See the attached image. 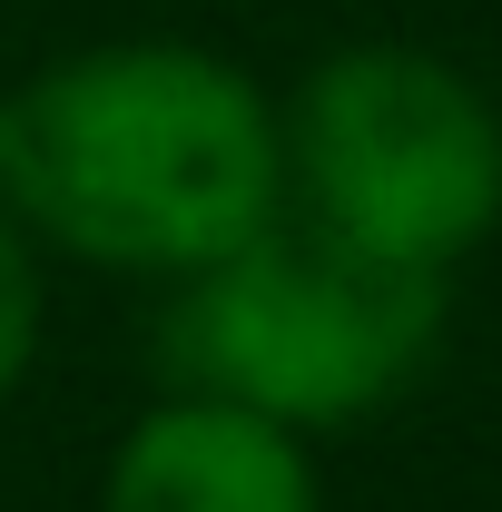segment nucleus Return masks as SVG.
Listing matches in <instances>:
<instances>
[{"mask_svg": "<svg viewBox=\"0 0 502 512\" xmlns=\"http://www.w3.org/2000/svg\"><path fill=\"white\" fill-rule=\"evenodd\" d=\"M0 207L50 256L178 286L286 217V109L207 40H89L0 89Z\"/></svg>", "mask_w": 502, "mask_h": 512, "instance_id": "1", "label": "nucleus"}, {"mask_svg": "<svg viewBox=\"0 0 502 512\" xmlns=\"http://www.w3.org/2000/svg\"><path fill=\"white\" fill-rule=\"evenodd\" d=\"M453 335V276L384 266L306 227L266 217L247 247L197 266L158 306V375L178 394L247 404L286 434H355L434 375Z\"/></svg>", "mask_w": 502, "mask_h": 512, "instance_id": "2", "label": "nucleus"}, {"mask_svg": "<svg viewBox=\"0 0 502 512\" xmlns=\"http://www.w3.org/2000/svg\"><path fill=\"white\" fill-rule=\"evenodd\" d=\"M286 207L384 256L453 276L502 237V99L424 40H345L276 99Z\"/></svg>", "mask_w": 502, "mask_h": 512, "instance_id": "3", "label": "nucleus"}, {"mask_svg": "<svg viewBox=\"0 0 502 512\" xmlns=\"http://www.w3.org/2000/svg\"><path fill=\"white\" fill-rule=\"evenodd\" d=\"M99 512H325L315 444L217 394H158L99 463Z\"/></svg>", "mask_w": 502, "mask_h": 512, "instance_id": "4", "label": "nucleus"}, {"mask_svg": "<svg viewBox=\"0 0 502 512\" xmlns=\"http://www.w3.org/2000/svg\"><path fill=\"white\" fill-rule=\"evenodd\" d=\"M40 345H50V247L0 207V404L40 375Z\"/></svg>", "mask_w": 502, "mask_h": 512, "instance_id": "5", "label": "nucleus"}]
</instances>
